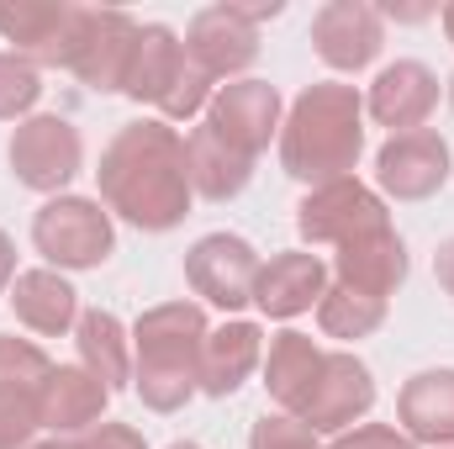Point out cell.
<instances>
[{
  "label": "cell",
  "instance_id": "22",
  "mask_svg": "<svg viewBox=\"0 0 454 449\" xmlns=\"http://www.w3.org/2000/svg\"><path fill=\"white\" fill-rule=\"evenodd\" d=\"M317 370H323V349L307 334H280L270 343V359H264V386L270 397L286 407V413H301L312 386H317Z\"/></svg>",
  "mask_w": 454,
  "mask_h": 449
},
{
  "label": "cell",
  "instance_id": "4",
  "mask_svg": "<svg viewBox=\"0 0 454 449\" xmlns=\"http://www.w3.org/2000/svg\"><path fill=\"white\" fill-rule=\"evenodd\" d=\"M132 101H153L164 116H196L212 96V80L185 59V43L169 27H143L132 43L127 85Z\"/></svg>",
  "mask_w": 454,
  "mask_h": 449
},
{
  "label": "cell",
  "instance_id": "5",
  "mask_svg": "<svg viewBox=\"0 0 454 449\" xmlns=\"http://www.w3.org/2000/svg\"><path fill=\"white\" fill-rule=\"evenodd\" d=\"M32 243L64 270H96L112 254V217L85 196H59L37 212Z\"/></svg>",
  "mask_w": 454,
  "mask_h": 449
},
{
  "label": "cell",
  "instance_id": "33",
  "mask_svg": "<svg viewBox=\"0 0 454 449\" xmlns=\"http://www.w3.org/2000/svg\"><path fill=\"white\" fill-rule=\"evenodd\" d=\"M444 32H450V43H454V5H444Z\"/></svg>",
  "mask_w": 454,
  "mask_h": 449
},
{
  "label": "cell",
  "instance_id": "23",
  "mask_svg": "<svg viewBox=\"0 0 454 449\" xmlns=\"http://www.w3.org/2000/svg\"><path fill=\"white\" fill-rule=\"evenodd\" d=\"M259 328L254 323H227L201 343V391L207 397H232L243 386V375L259 365Z\"/></svg>",
  "mask_w": 454,
  "mask_h": 449
},
{
  "label": "cell",
  "instance_id": "17",
  "mask_svg": "<svg viewBox=\"0 0 454 449\" xmlns=\"http://www.w3.org/2000/svg\"><path fill=\"white\" fill-rule=\"evenodd\" d=\"M402 275H407V248L391 227L339 243V286H348V291H364V296L386 302L402 286Z\"/></svg>",
  "mask_w": 454,
  "mask_h": 449
},
{
  "label": "cell",
  "instance_id": "28",
  "mask_svg": "<svg viewBox=\"0 0 454 449\" xmlns=\"http://www.w3.org/2000/svg\"><path fill=\"white\" fill-rule=\"evenodd\" d=\"M254 449H323V445L301 418H259L254 423Z\"/></svg>",
  "mask_w": 454,
  "mask_h": 449
},
{
  "label": "cell",
  "instance_id": "15",
  "mask_svg": "<svg viewBox=\"0 0 454 449\" xmlns=\"http://www.w3.org/2000/svg\"><path fill=\"white\" fill-rule=\"evenodd\" d=\"M375 402V381L370 370L354 359V354H323V370H317V386L307 397V407L296 413L312 434L317 429H348L354 418H364Z\"/></svg>",
  "mask_w": 454,
  "mask_h": 449
},
{
  "label": "cell",
  "instance_id": "8",
  "mask_svg": "<svg viewBox=\"0 0 454 449\" xmlns=\"http://www.w3.org/2000/svg\"><path fill=\"white\" fill-rule=\"evenodd\" d=\"M80 132L64 122V116H32L16 127L11 138V164H16V180L32 185V191H59L80 175Z\"/></svg>",
  "mask_w": 454,
  "mask_h": 449
},
{
  "label": "cell",
  "instance_id": "16",
  "mask_svg": "<svg viewBox=\"0 0 454 449\" xmlns=\"http://www.w3.org/2000/svg\"><path fill=\"white\" fill-rule=\"evenodd\" d=\"M312 43H317V53H323L333 69H364V64L380 53V43H386L380 11L364 5V0H333V5L317 11Z\"/></svg>",
  "mask_w": 454,
  "mask_h": 449
},
{
  "label": "cell",
  "instance_id": "35",
  "mask_svg": "<svg viewBox=\"0 0 454 449\" xmlns=\"http://www.w3.org/2000/svg\"><path fill=\"white\" fill-rule=\"evenodd\" d=\"M450 101H454V80H450Z\"/></svg>",
  "mask_w": 454,
  "mask_h": 449
},
{
  "label": "cell",
  "instance_id": "18",
  "mask_svg": "<svg viewBox=\"0 0 454 449\" xmlns=\"http://www.w3.org/2000/svg\"><path fill=\"white\" fill-rule=\"evenodd\" d=\"M439 106V80L423 64H391L375 85H370V116L391 132H418L428 112Z\"/></svg>",
  "mask_w": 454,
  "mask_h": 449
},
{
  "label": "cell",
  "instance_id": "21",
  "mask_svg": "<svg viewBox=\"0 0 454 449\" xmlns=\"http://www.w3.org/2000/svg\"><path fill=\"white\" fill-rule=\"evenodd\" d=\"M402 423L418 445H454V370H423L407 381Z\"/></svg>",
  "mask_w": 454,
  "mask_h": 449
},
{
  "label": "cell",
  "instance_id": "6",
  "mask_svg": "<svg viewBox=\"0 0 454 449\" xmlns=\"http://www.w3.org/2000/svg\"><path fill=\"white\" fill-rule=\"evenodd\" d=\"M275 116H280V91L264 85V80H238L227 85L223 96L212 101L207 122L196 132H207L217 148H227L232 159L254 164L264 148H270V132H275Z\"/></svg>",
  "mask_w": 454,
  "mask_h": 449
},
{
  "label": "cell",
  "instance_id": "27",
  "mask_svg": "<svg viewBox=\"0 0 454 449\" xmlns=\"http://www.w3.org/2000/svg\"><path fill=\"white\" fill-rule=\"evenodd\" d=\"M37 96H43L37 69H32L27 59H16V53H0V116L32 112V106H37Z\"/></svg>",
  "mask_w": 454,
  "mask_h": 449
},
{
  "label": "cell",
  "instance_id": "30",
  "mask_svg": "<svg viewBox=\"0 0 454 449\" xmlns=\"http://www.w3.org/2000/svg\"><path fill=\"white\" fill-rule=\"evenodd\" d=\"M333 449H418V439H412V434H396V429H386V423H364V429L343 434Z\"/></svg>",
  "mask_w": 454,
  "mask_h": 449
},
{
  "label": "cell",
  "instance_id": "31",
  "mask_svg": "<svg viewBox=\"0 0 454 449\" xmlns=\"http://www.w3.org/2000/svg\"><path fill=\"white\" fill-rule=\"evenodd\" d=\"M434 270H439V286H444V291L454 296V238L444 243V248H439V259H434Z\"/></svg>",
  "mask_w": 454,
  "mask_h": 449
},
{
  "label": "cell",
  "instance_id": "1",
  "mask_svg": "<svg viewBox=\"0 0 454 449\" xmlns=\"http://www.w3.org/2000/svg\"><path fill=\"white\" fill-rule=\"evenodd\" d=\"M101 196L127 223L164 232L191 212V154L185 138L164 122L121 127L101 159Z\"/></svg>",
  "mask_w": 454,
  "mask_h": 449
},
{
  "label": "cell",
  "instance_id": "25",
  "mask_svg": "<svg viewBox=\"0 0 454 449\" xmlns=\"http://www.w3.org/2000/svg\"><path fill=\"white\" fill-rule=\"evenodd\" d=\"M80 354H85V370L116 391L121 381H132V359H127V338H121V323L112 312H85L80 318Z\"/></svg>",
  "mask_w": 454,
  "mask_h": 449
},
{
  "label": "cell",
  "instance_id": "11",
  "mask_svg": "<svg viewBox=\"0 0 454 449\" xmlns=\"http://www.w3.org/2000/svg\"><path fill=\"white\" fill-rule=\"evenodd\" d=\"M301 232L312 243H348V238H364V232H380L386 223V207L375 191H364L359 180H333V185H317L307 201H301Z\"/></svg>",
  "mask_w": 454,
  "mask_h": 449
},
{
  "label": "cell",
  "instance_id": "20",
  "mask_svg": "<svg viewBox=\"0 0 454 449\" xmlns=\"http://www.w3.org/2000/svg\"><path fill=\"white\" fill-rule=\"evenodd\" d=\"M106 402H112V391L85 365H59V370H48V386H43V429L80 434L106 413Z\"/></svg>",
  "mask_w": 454,
  "mask_h": 449
},
{
  "label": "cell",
  "instance_id": "32",
  "mask_svg": "<svg viewBox=\"0 0 454 449\" xmlns=\"http://www.w3.org/2000/svg\"><path fill=\"white\" fill-rule=\"evenodd\" d=\"M11 275H16V248H11V238L0 232V291L11 286Z\"/></svg>",
  "mask_w": 454,
  "mask_h": 449
},
{
  "label": "cell",
  "instance_id": "12",
  "mask_svg": "<svg viewBox=\"0 0 454 449\" xmlns=\"http://www.w3.org/2000/svg\"><path fill=\"white\" fill-rule=\"evenodd\" d=\"M259 53V32L248 21L243 5H212L191 21L185 32V59L207 75V80H223V75H238L248 69Z\"/></svg>",
  "mask_w": 454,
  "mask_h": 449
},
{
  "label": "cell",
  "instance_id": "29",
  "mask_svg": "<svg viewBox=\"0 0 454 449\" xmlns=\"http://www.w3.org/2000/svg\"><path fill=\"white\" fill-rule=\"evenodd\" d=\"M37 449H148L143 434H132L127 423H101L90 429L85 439H53V445H37Z\"/></svg>",
  "mask_w": 454,
  "mask_h": 449
},
{
  "label": "cell",
  "instance_id": "10",
  "mask_svg": "<svg viewBox=\"0 0 454 449\" xmlns=\"http://www.w3.org/2000/svg\"><path fill=\"white\" fill-rule=\"evenodd\" d=\"M137 21L127 11H96L85 5V21H80V43H74V59L69 69L96 85V91H121L127 85V64H132V43H137Z\"/></svg>",
  "mask_w": 454,
  "mask_h": 449
},
{
  "label": "cell",
  "instance_id": "34",
  "mask_svg": "<svg viewBox=\"0 0 454 449\" xmlns=\"http://www.w3.org/2000/svg\"><path fill=\"white\" fill-rule=\"evenodd\" d=\"M169 449H201V445H169Z\"/></svg>",
  "mask_w": 454,
  "mask_h": 449
},
{
  "label": "cell",
  "instance_id": "26",
  "mask_svg": "<svg viewBox=\"0 0 454 449\" xmlns=\"http://www.w3.org/2000/svg\"><path fill=\"white\" fill-rule=\"evenodd\" d=\"M317 323H323L328 338H364L386 323V302H375L364 291H348V286H333L317 302Z\"/></svg>",
  "mask_w": 454,
  "mask_h": 449
},
{
  "label": "cell",
  "instance_id": "14",
  "mask_svg": "<svg viewBox=\"0 0 454 449\" xmlns=\"http://www.w3.org/2000/svg\"><path fill=\"white\" fill-rule=\"evenodd\" d=\"M80 21H85V5H16V11H0V32L16 43V59L59 64V69H69V59H74Z\"/></svg>",
  "mask_w": 454,
  "mask_h": 449
},
{
  "label": "cell",
  "instance_id": "3",
  "mask_svg": "<svg viewBox=\"0 0 454 449\" xmlns=\"http://www.w3.org/2000/svg\"><path fill=\"white\" fill-rule=\"evenodd\" d=\"M201 343H207V318L191 302H169L137 318L132 328V386L153 413H175L196 386H201Z\"/></svg>",
  "mask_w": 454,
  "mask_h": 449
},
{
  "label": "cell",
  "instance_id": "24",
  "mask_svg": "<svg viewBox=\"0 0 454 449\" xmlns=\"http://www.w3.org/2000/svg\"><path fill=\"white\" fill-rule=\"evenodd\" d=\"M11 307H16V318L32 328V334H64L69 323H74V286L69 280H59L53 270H27V275H16V286H11Z\"/></svg>",
  "mask_w": 454,
  "mask_h": 449
},
{
  "label": "cell",
  "instance_id": "19",
  "mask_svg": "<svg viewBox=\"0 0 454 449\" xmlns=\"http://www.w3.org/2000/svg\"><path fill=\"white\" fill-rule=\"evenodd\" d=\"M323 286H328V270H323L317 254H275L259 270L254 302H259L264 318H296L312 302H323Z\"/></svg>",
  "mask_w": 454,
  "mask_h": 449
},
{
  "label": "cell",
  "instance_id": "2",
  "mask_svg": "<svg viewBox=\"0 0 454 449\" xmlns=\"http://www.w3.org/2000/svg\"><path fill=\"white\" fill-rule=\"evenodd\" d=\"M359 148H364V127H359V96H354V85H312L291 106L286 138H280L286 175L317 180V185L348 180Z\"/></svg>",
  "mask_w": 454,
  "mask_h": 449
},
{
  "label": "cell",
  "instance_id": "13",
  "mask_svg": "<svg viewBox=\"0 0 454 449\" xmlns=\"http://www.w3.org/2000/svg\"><path fill=\"white\" fill-rule=\"evenodd\" d=\"M375 180L402 201H423L450 180V143L439 132H423V127L396 132L375 159Z\"/></svg>",
  "mask_w": 454,
  "mask_h": 449
},
{
  "label": "cell",
  "instance_id": "9",
  "mask_svg": "<svg viewBox=\"0 0 454 449\" xmlns=\"http://www.w3.org/2000/svg\"><path fill=\"white\" fill-rule=\"evenodd\" d=\"M259 254L243 243V238H232V232H212V238H201L191 254H185V275H191V286L207 296V302H217V307H243V302H254V286H259Z\"/></svg>",
  "mask_w": 454,
  "mask_h": 449
},
{
  "label": "cell",
  "instance_id": "7",
  "mask_svg": "<svg viewBox=\"0 0 454 449\" xmlns=\"http://www.w3.org/2000/svg\"><path fill=\"white\" fill-rule=\"evenodd\" d=\"M48 354L27 338H0V449H21L43 429V386Z\"/></svg>",
  "mask_w": 454,
  "mask_h": 449
}]
</instances>
